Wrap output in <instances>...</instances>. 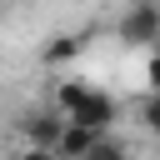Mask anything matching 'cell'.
<instances>
[{
	"label": "cell",
	"mask_w": 160,
	"mask_h": 160,
	"mask_svg": "<svg viewBox=\"0 0 160 160\" xmlns=\"http://www.w3.org/2000/svg\"><path fill=\"white\" fill-rule=\"evenodd\" d=\"M115 30H120L125 45H150V40L160 35V5H155V0H135V5L120 15Z\"/></svg>",
	"instance_id": "1"
},
{
	"label": "cell",
	"mask_w": 160,
	"mask_h": 160,
	"mask_svg": "<svg viewBox=\"0 0 160 160\" xmlns=\"http://www.w3.org/2000/svg\"><path fill=\"white\" fill-rule=\"evenodd\" d=\"M65 120H80V125H95V130H110V120H115V100L105 95V90H85L70 110H65Z\"/></svg>",
	"instance_id": "2"
},
{
	"label": "cell",
	"mask_w": 160,
	"mask_h": 160,
	"mask_svg": "<svg viewBox=\"0 0 160 160\" xmlns=\"http://www.w3.org/2000/svg\"><path fill=\"white\" fill-rule=\"evenodd\" d=\"M60 130H65V115H55V110L25 115V135H30V145H35V150H55Z\"/></svg>",
	"instance_id": "3"
},
{
	"label": "cell",
	"mask_w": 160,
	"mask_h": 160,
	"mask_svg": "<svg viewBox=\"0 0 160 160\" xmlns=\"http://www.w3.org/2000/svg\"><path fill=\"white\" fill-rule=\"evenodd\" d=\"M95 125H80V120H65V130H60V140H55V155H70V160H80V155H90V145H95Z\"/></svg>",
	"instance_id": "4"
},
{
	"label": "cell",
	"mask_w": 160,
	"mask_h": 160,
	"mask_svg": "<svg viewBox=\"0 0 160 160\" xmlns=\"http://www.w3.org/2000/svg\"><path fill=\"white\" fill-rule=\"evenodd\" d=\"M80 45H85L80 35H55V40L45 45V55H40V60H45V65H65V60H75V55H80Z\"/></svg>",
	"instance_id": "5"
},
{
	"label": "cell",
	"mask_w": 160,
	"mask_h": 160,
	"mask_svg": "<svg viewBox=\"0 0 160 160\" xmlns=\"http://www.w3.org/2000/svg\"><path fill=\"white\" fill-rule=\"evenodd\" d=\"M140 125H145L150 135H160V90H150V100L140 105Z\"/></svg>",
	"instance_id": "6"
},
{
	"label": "cell",
	"mask_w": 160,
	"mask_h": 160,
	"mask_svg": "<svg viewBox=\"0 0 160 160\" xmlns=\"http://www.w3.org/2000/svg\"><path fill=\"white\" fill-rule=\"evenodd\" d=\"M145 80H150V90H160V55H150V65H145Z\"/></svg>",
	"instance_id": "7"
},
{
	"label": "cell",
	"mask_w": 160,
	"mask_h": 160,
	"mask_svg": "<svg viewBox=\"0 0 160 160\" xmlns=\"http://www.w3.org/2000/svg\"><path fill=\"white\" fill-rule=\"evenodd\" d=\"M150 55H160V35H155V40H150Z\"/></svg>",
	"instance_id": "8"
}]
</instances>
